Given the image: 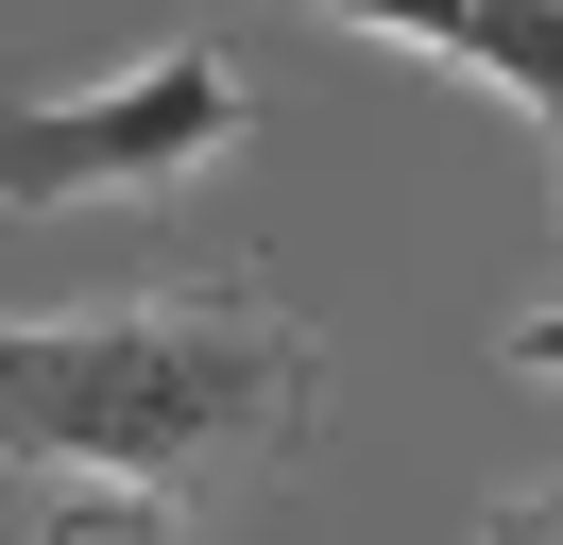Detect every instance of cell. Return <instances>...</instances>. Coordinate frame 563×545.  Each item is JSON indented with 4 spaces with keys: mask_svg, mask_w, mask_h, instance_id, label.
I'll use <instances>...</instances> for the list:
<instances>
[{
    "mask_svg": "<svg viewBox=\"0 0 563 545\" xmlns=\"http://www.w3.org/2000/svg\"><path fill=\"white\" fill-rule=\"evenodd\" d=\"M308 18H358V34H393V52H444V68H478V86H512L529 120H547V154H563V0H308Z\"/></svg>",
    "mask_w": 563,
    "mask_h": 545,
    "instance_id": "cell-3",
    "label": "cell"
},
{
    "mask_svg": "<svg viewBox=\"0 0 563 545\" xmlns=\"http://www.w3.org/2000/svg\"><path fill=\"white\" fill-rule=\"evenodd\" d=\"M324 358L256 272L206 290H120V307H52V324H0V460L69 477V494H206V477L290 460Z\"/></svg>",
    "mask_w": 563,
    "mask_h": 545,
    "instance_id": "cell-1",
    "label": "cell"
},
{
    "mask_svg": "<svg viewBox=\"0 0 563 545\" xmlns=\"http://www.w3.org/2000/svg\"><path fill=\"white\" fill-rule=\"evenodd\" d=\"M240 120H256V86H240V52H137V68H103V86H69V102H0V204L35 222V204H137V188H188L206 154H240Z\"/></svg>",
    "mask_w": 563,
    "mask_h": 545,
    "instance_id": "cell-2",
    "label": "cell"
},
{
    "mask_svg": "<svg viewBox=\"0 0 563 545\" xmlns=\"http://www.w3.org/2000/svg\"><path fill=\"white\" fill-rule=\"evenodd\" d=\"M478 545H563V477H529V494L478 511Z\"/></svg>",
    "mask_w": 563,
    "mask_h": 545,
    "instance_id": "cell-5",
    "label": "cell"
},
{
    "mask_svg": "<svg viewBox=\"0 0 563 545\" xmlns=\"http://www.w3.org/2000/svg\"><path fill=\"white\" fill-rule=\"evenodd\" d=\"M512 358H529V375H563V307H529V324H512Z\"/></svg>",
    "mask_w": 563,
    "mask_h": 545,
    "instance_id": "cell-6",
    "label": "cell"
},
{
    "mask_svg": "<svg viewBox=\"0 0 563 545\" xmlns=\"http://www.w3.org/2000/svg\"><path fill=\"white\" fill-rule=\"evenodd\" d=\"M52 545H188V511H154V494H69Z\"/></svg>",
    "mask_w": 563,
    "mask_h": 545,
    "instance_id": "cell-4",
    "label": "cell"
}]
</instances>
